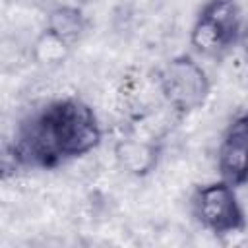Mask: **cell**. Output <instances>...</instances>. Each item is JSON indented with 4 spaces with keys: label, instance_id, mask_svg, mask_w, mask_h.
I'll list each match as a JSON object with an SVG mask.
<instances>
[{
    "label": "cell",
    "instance_id": "1",
    "mask_svg": "<svg viewBox=\"0 0 248 248\" xmlns=\"http://www.w3.org/2000/svg\"><path fill=\"white\" fill-rule=\"evenodd\" d=\"M101 130L93 110L79 99H60L21 122L12 145L17 165L52 169L97 147Z\"/></svg>",
    "mask_w": 248,
    "mask_h": 248
},
{
    "label": "cell",
    "instance_id": "2",
    "mask_svg": "<svg viewBox=\"0 0 248 248\" xmlns=\"http://www.w3.org/2000/svg\"><path fill=\"white\" fill-rule=\"evenodd\" d=\"M159 87L167 103L180 114L200 108L209 95L203 68L190 56H176L159 74Z\"/></svg>",
    "mask_w": 248,
    "mask_h": 248
},
{
    "label": "cell",
    "instance_id": "3",
    "mask_svg": "<svg viewBox=\"0 0 248 248\" xmlns=\"http://www.w3.org/2000/svg\"><path fill=\"white\" fill-rule=\"evenodd\" d=\"M194 215L213 234H231L246 227L244 211L236 200L232 184L213 182L198 188L194 196Z\"/></svg>",
    "mask_w": 248,
    "mask_h": 248
},
{
    "label": "cell",
    "instance_id": "4",
    "mask_svg": "<svg viewBox=\"0 0 248 248\" xmlns=\"http://www.w3.org/2000/svg\"><path fill=\"white\" fill-rule=\"evenodd\" d=\"M240 31V14L234 0H209L192 29V45L205 52L215 54L229 48Z\"/></svg>",
    "mask_w": 248,
    "mask_h": 248
},
{
    "label": "cell",
    "instance_id": "5",
    "mask_svg": "<svg viewBox=\"0 0 248 248\" xmlns=\"http://www.w3.org/2000/svg\"><path fill=\"white\" fill-rule=\"evenodd\" d=\"M217 159L225 182L234 186L248 180V112L227 128Z\"/></svg>",
    "mask_w": 248,
    "mask_h": 248
},
{
    "label": "cell",
    "instance_id": "6",
    "mask_svg": "<svg viewBox=\"0 0 248 248\" xmlns=\"http://www.w3.org/2000/svg\"><path fill=\"white\" fill-rule=\"evenodd\" d=\"M83 27H85V21H83L81 12L78 8L62 6V8H56L54 12H50L48 23H46V33H50L52 37H56L58 41H62L70 46L72 43L78 41Z\"/></svg>",
    "mask_w": 248,
    "mask_h": 248
},
{
    "label": "cell",
    "instance_id": "7",
    "mask_svg": "<svg viewBox=\"0 0 248 248\" xmlns=\"http://www.w3.org/2000/svg\"><path fill=\"white\" fill-rule=\"evenodd\" d=\"M118 153V159L120 163L140 174V172H147L153 165H155V159H157V149L155 145H149V143H140V141H134V140H128V141H122L116 149Z\"/></svg>",
    "mask_w": 248,
    "mask_h": 248
},
{
    "label": "cell",
    "instance_id": "8",
    "mask_svg": "<svg viewBox=\"0 0 248 248\" xmlns=\"http://www.w3.org/2000/svg\"><path fill=\"white\" fill-rule=\"evenodd\" d=\"M242 46H244V52H246V58H248V27H246L244 37H242Z\"/></svg>",
    "mask_w": 248,
    "mask_h": 248
}]
</instances>
